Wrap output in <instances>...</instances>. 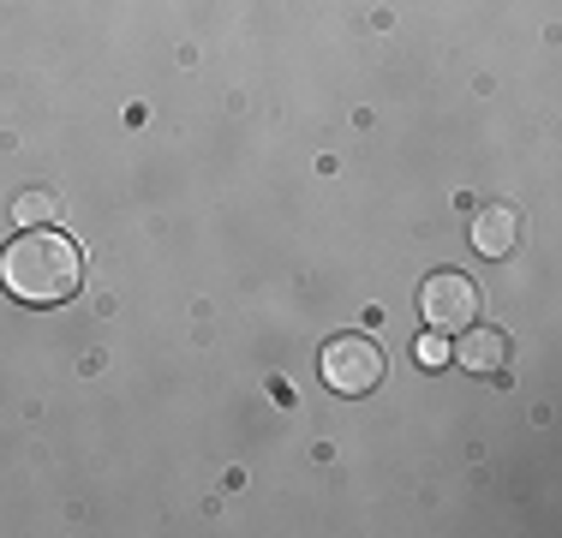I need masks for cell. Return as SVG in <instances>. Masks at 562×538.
<instances>
[{
	"instance_id": "52a82bcc",
	"label": "cell",
	"mask_w": 562,
	"mask_h": 538,
	"mask_svg": "<svg viewBox=\"0 0 562 538\" xmlns=\"http://www.w3.org/2000/svg\"><path fill=\"white\" fill-rule=\"evenodd\" d=\"M413 359H419V366H425V371H437V366H449V341H443V335H437V329H425V335H419V341H413Z\"/></svg>"
},
{
	"instance_id": "3957f363",
	"label": "cell",
	"mask_w": 562,
	"mask_h": 538,
	"mask_svg": "<svg viewBox=\"0 0 562 538\" xmlns=\"http://www.w3.org/2000/svg\"><path fill=\"white\" fill-rule=\"evenodd\" d=\"M419 312H425V329L461 335L467 323H479V281H467L461 269H437L419 288Z\"/></svg>"
},
{
	"instance_id": "6da1fadb",
	"label": "cell",
	"mask_w": 562,
	"mask_h": 538,
	"mask_svg": "<svg viewBox=\"0 0 562 538\" xmlns=\"http://www.w3.org/2000/svg\"><path fill=\"white\" fill-rule=\"evenodd\" d=\"M0 288L24 305H66L85 288V251L55 227H19V239L0 251Z\"/></svg>"
},
{
	"instance_id": "8992f818",
	"label": "cell",
	"mask_w": 562,
	"mask_h": 538,
	"mask_svg": "<svg viewBox=\"0 0 562 538\" xmlns=\"http://www.w3.org/2000/svg\"><path fill=\"white\" fill-rule=\"evenodd\" d=\"M55 215H60V198L43 192V186H31V192L12 198V222L19 227H55Z\"/></svg>"
},
{
	"instance_id": "7a4b0ae2",
	"label": "cell",
	"mask_w": 562,
	"mask_h": 538,
	"mask_svg": "<svg viewBox=\"0 0 562 538\" xmlns=\"http://www.w3.org/2000/svg\"><path fill=\"white\" fill-rule=\"evenodd\" d=\"M383 371H390L383 347L359 329H347L324 347V383L336 389V395H371V389L383 383Z\"/></svg>"
},
{
	"instance_id": "5b68a950",
	"label": "cell",
	"mask_w": 562,
	"mask_h": 538,
	"mask_svg": "<svg viewBox=\"0 0 562 538\" xmlns=\"http://www.w3.org/2000/svg\"><path fill=\"white\" fill-rule=\"evenodd\" d=\"M520 234H527V215L515 204H479L473 210V246L485 251V258H508V251L520 246Z\"/></svg>"
},
{
	"instance_id": "277c9868",
	"label": "cell",
	"mask_w": 562,
	"mask_h": 538,
	"mask_svg": "<svg viewBox=\"0 0 562 538\" xmlns=\"http://www.w3.org/2000/svg\"><path fill=\"white\" fill-rule=\"evenodd\" d=\"M508 354H515V341H508L503 329H485V323H467L449 347V359H461V366L479 371V377H497L508 366Z\"/></svg>"
}]
</instances>
